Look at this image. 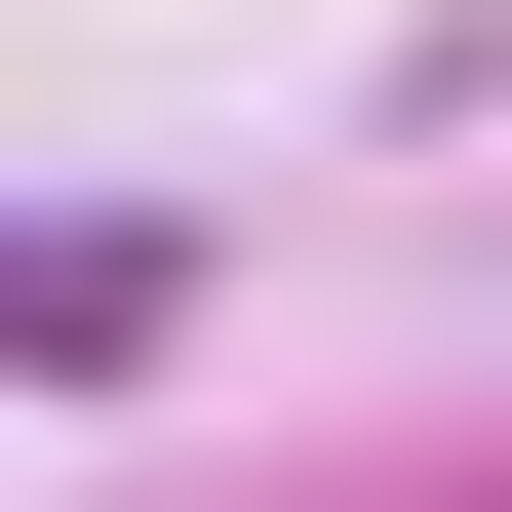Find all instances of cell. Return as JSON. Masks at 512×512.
I'll list each match as a JSON object with an SVG mask.
<instances>
[{
    "instance_id": "cell-1",
    "label": "cell",
    "mask_w": 512,
    "mask_h": 512,
    "mask_svg": "<svg viewBox=\"0 0 512 512\" xmlns=\"http://www.w3.org/2000/svg\"><path fill=\"white\" fill-rule=\"evenodd\" d=\"M158 316H197V237H0V355H40V394H79V355H158Z\"/></svg>"
}]
</instances>
